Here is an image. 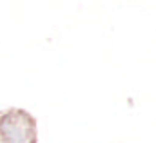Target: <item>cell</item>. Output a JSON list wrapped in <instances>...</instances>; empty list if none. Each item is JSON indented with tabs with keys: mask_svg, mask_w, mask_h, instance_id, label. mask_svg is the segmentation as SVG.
I'll use <instances>...</instances> for the list:
<instances>
[{
	"mask_svg": "<svg viewBox=\"0 0 156 143\" xmlns=\"http://www.w3.org/2000/svg\"><path fill=\"white\" fill-rule=\"evenodd\" d=\"M0 143H38L37 120L26 109L11 107L2 110Z\"/></svg>",
	"mask_w": 156,
	"mask_h": 143,
	"instance_id": "cell-1",
	"label": "cell"
}]
</instances>
